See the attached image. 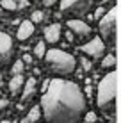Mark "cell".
<instances>
[{
	"label": "cell",
	"instance_id": "obj_1",
	"mask_svg": "<svg viewBox=\"0 0 121 123\" xmlns=\"http://www.w3.org/2000/svg\"><path fill=\"white\" fill-rule=\"evenodd\" d=\"M46 123H80L86 114V95L73 80L52 79L39 100Z\"/></svg>",
	"mask_w": 121,
	"mask_h": 123
},
{
	"label": "cell",
	"instance_id": "obj_13",
	"mask_svg": "<svg viewBox=\"0 0 121 123\" xmlns=\"http://www.w3.org/2000/svg\"><path fill=\"white\" fill-rule=\"evenodd\" d=\"M39 118H41V107L39 105H34V107L27 112V116L22 120V123H36Z\"/></svg>",
	"mask_w": 121,
	"mask_h": 123
},
{
	"label": "cell",
	"instance_id": "obj_2",
	"mask_svg": "<svg viewBox=\"0 0 121 123\" xmlns=\"http://www.w3.org/2000/svg\"><path fill=\"white\" fill-rule=\"evenodd\" d=\"M116 71L110 70V73H105V77L98 82L96 89V105L100 112L105 118H114L116 114Z\"/></svg>",
	"mask_w": 121,
	"mask_h": 123
},
{
	"label": "cell",
	"instance_id": "obj_19",
	"mask_svg": "<svg viewBox=\"0 0 121 123\" xmlns=\"http://www.w3.org/2000/svg\"><path fill=\"white\" fill-rule=\"evenodd\" d=\"M103 14H105V9H103V7H98V9H96V11H94V14H93V18H94V20H96V22H98V20H100V18H102V16H103Z\"/></svg>",
	"mask_w": 121,
	"mask_h": 123
},
{
	"label": "cell",
	"instance_id": "obj_6",
	"mask_svg": "<svg viewBox=\"0 0 121 123\" xmlns=\"http://www.w3.org/2000/svg\"><path fill=\"white\" fill-rule=\"evenodd\" d=\"M12 55H14V43L9 34L0 31V68L9 64Z\"/></svg>",
	"mask_w": 121,
	"mask_h": 123
},
{
	"label": "cell",
	"instance_id": "obj_20",
	"mask_svg": "<svg viewBox=\"0 0 121 123\" xmlns=\"http://www.w3.org/2000/svg\"><path fill=\"white\" fill-rule=\"evenodd\" d=\"M84 118H86L87 123H94V121H96V114H94V112H86Z\"/></svg>",
	"mask_w": 121,
	"mask_h": 123
},
{
	"label": "cell",
	"instance_id": "obj_3",
	"mask_svg": "<svg viewBox=\"0 0 121 123\" xmlns=\"http://www.w3.org/2000/svg\"><path fill=\"white\" fill-rule=\"evenodd\" d=\"M45 62H46L48 70L57 75H69L77 70V59L71 54L64 52L61 48H50L45 54Z\"/></svg>",
	"mask_w": 121,
	"mask_h": 123
},
{
	"label": "cell",
	"instance_id": "obj_24",
	"mask_svg": "<svg viewBox=\"0 0 121 123\" xmlns=\"http://www.w3.org/2000/svg\"><path fill=\"white\" fill-rule=\"evenodd\" d=\"M23 62H25V64H30V62H32V55L25 54V55H23Z\"/></svg>",
	"mask_w": 121,
	"mask_h": 123
},
{
	"label": "cell",
	"instance_id": "obj_8",
	"mask_svg": "<svg viewBox=\"0 0 121 123\" xmlns=\"http://www.w3.org/2000/svg\"><path fill=\"white\" fill-rule=\"evenodd\" d=\"M66 27H68V31L73 32V36L77 37V39H86V37L91 36V27H89V23L82 22V20H77V18L68 20V22H66Z\"/></svg>",
	"mask_w": 121,
	"mask_h": 123
},
{
	"label": "cell",
	"instance_id": "obj_23",
	"mask_svg": "<svg viewBox=\"0 0 121 123\" xmlns=\"http://www.w3.org/2000/svg\"><path fill=\"white\" fill-rule=\"evenodd\" d=\"M7 105H9V100H6V98H2V96H0V111H2V109H6Z\"/></svg>",
	"mask_w": 121,
	"mask_h": 123
},
{
	"label": "cell",
	"instance_id": "obj_16",
	"mask_svg": "<svg viewBox=\"0 0 121 123\" xmlns=\"http://www.w3.org/2000/svg\"><path fill=\"white\" fill-rule=\"evenodd\" d=\"M23 71H25V62H23V59H16L14 64H12V68H11V73H12V75H18V73H23Z\"/></svg>",
	"mask_w": 121,
	"mask_h": 123
},
{
	"label": "cell",
	"instance_id": "obj_27",
	"mask_svg": "<svg viewBox=\"0 0 121 123\" xmlns=\"http://www.w3.org/2000/svg\"><path fill=\"white\" fill-rule=\"evenodd\" d=\"M0 80H2V75H0Z\"/></svg>",
	"mask_w": 121,
	"mask_h": 123
},
{
	"label": "cell",
	"instance_id": "obj_12",
	"mask_svg": "<svg viewBox=\"0 0 121 123\" xmlns=\"http://www.w3.org/2000/svg\"><path fill=\"white\" fill-rule=\"evenodd\" d=\"M25 84V79H23V73H18V75H12L11 80H9V91L11 95H18L20 91H22Z\"/></svg>",
	"mask_w": 121,
	"mask_h": 123
},
{
	"label": "cell",
	"instance_id": "obj_9",
	"mask_svg": "<svg viewBox=\"0 0 121 123\" xmlns=\"http://www.w3.org/2000/svg\"><path fill=\"white\" fill-rule=\"evenodd\" d=\"M34 36V22L32 20H23L18 25V31H16V37L20 41H27L29 37Z\"/></svg>",
	"mask_w": 121,
	"mask_h": 123
},
{
	"label": "cell",
	"instance_id": "obj_10",
	"mask_svg": "<svg viewBox=\"0 0 121 123\" xmlns=\"http://www.w3.org/2000/svg\"><path fill=\"white\" fill-rule=\"evenodd\" d=\"M43 34H45V41H46V43L55 45L57 41L61 39V23H50V25H46L45 31H43Z\"/></svg>",
	"mask_w": 121,
	"mask_h": 123
},
{
	"label": "cell",
	"instance_id": "obj_5",
	"mask_svg": "<svg viewBox=\"0 0 121 123\" xmlns=\"http://www.w3.org/2000/svg\"><path fill=\"white\" fill-rule=\"evenodd\" d=\"M105 41L102 39V37H91L89 41H86L84 45L78 46V50H80L82 54H86L87 57H93V59H100L105 55Z\"/></svg>",
	"mask_w": 121,
	"mask_h": 123
},
{
	"label": "cell",
	"instance_id": "obj_25",
	"mask_svg": "<svg viewBox=\"0 0 121 123\" xmlns=\"http://www.w3.org/2000/svg\"><path fill=\"white\" fill-rule=\"evenodd\" d=\"M0 123H11L9 120H4V121H0Z\"/></svg>",
	"mask_w": 121,
	"mask_h": 123
},
{
	"label": "cell",
	"instance_id": "obj_11",
	"mask_svg": "<svg viewBox=\"0 0 121 123\" xmlns=\"http://www.w3.org/2000/svg\"><path fill=\"white\" fill-rule=\"evenodd\" d=\"M36 86H37V82H36L34 77L25 80V84L22 87V102H23V104H27V100H30V96L36 93Z\"/></svg>",
	"mask_w": 121,
	"mask_h": 123
},
{
	"label": "cell",
	"instance_id": "obj_18",
	"mask_svg": "<svg viewBox=\"0 0 121 123\" xmlns=\"http://www.w3.org/2000/svg\"><path fill=\"white\" fill-rule=\"evenodd\" d=\"M30 20L34 23H41L45 20V12L43 11H34V12H32V16H30Z\"/></svg>",
	"mask_w": 121,
	"mask_h": 123
},
{
	"label": "cell",
	"instance_id": "obj_7",
	"mask_svg": "<svg viewBox=\"0 0 121 123\" xmlns=\"http://www.w3.org/2000/svg\"><path fill=\"white\" fill-rule=\"evenodd\" d=\"M59 7L62 12L84 14L91 7V0H59Z\"/></svg>",
	"mask_w": 121,
	"mask_h": 123
},
{
	"label": "cell",
	"instance_id": "obj_17",
	"mask_svg": "<svg viewBox=\"0 0 121 123\" xmlns=\"http://www.w3.org/2000/svg\"><path fill=\"white\" fill-rule=\"evenodd\" d=\"M0 7L6 11H16L18 9V2L16 0H2L0 2Z\"/></svg>",
	"mask_w": 121,
	"mask_h": 123
},
{
	"label": "cell",
	"instance_id": "obj_22",
	"mask_svg": "<svg viewBox=\"0 0 121 123\" xmlns=\"http://www.w3.org/2000/svg\"><path fill=\"white\" fill-rule=\"evenodd\" d=\"M82 68H84V71H89L91 70V62L87 61V59H82Z\"/></svg>",
	"mask_w": 121,
	"mask_h": 123
},
{
	"label": "cell",
	"instance_id": "obj_4",
	"mask_svg": "<svg viewBox=\"0 0 121 123\" xmlns=\"http://www.w3.org/2000/svg\"><path fill=\"white\" fill-rule=\"evenodd\" d=\"M98 29L102 32V39L105 45H114L116 39V7L105 11V14L98 20Z\"/></svg>",
	"mask_w": 121,
	"mask_h": 123
},
{
	"label": "cell",
	"instance_id": "obj_26",
	"mask_svg": "<svg viewBox=\"0 0 121 123\" xmlns=\"http://www.w3.org/2000/svg\"><path fill=\"white\" fill-rule=\"evenodd\" d=\"M0 96H2V89H0Z\"/></svg>",
	"mask_w": 121,
	"mask_h": 123
},
{
	"label": "cell",
	"instance_id": "obj_21",
	"mask_svg": "<svg viewBox=\"0 0 121 123\" xmlns=\"http://www.w3.org/2000/svg\"><path fill=\"white\" fill-rule=\"evenodd\" d=\"M45 7H53L55 4H59V0H41Z\"/></svg>",
	"mask_w": 121,
	"mask_h": 123
},
{
	"label": "cell",
	"instance_id": "obj_15",
	"mask_svg": "<svg viewBox=\"0 0 121 123\" xmlns=\"http://www.w3.org/2000/svg\"><path fill=\"white\" fill-rule=\"evenodd\" d=\"M45 54H46V45H45V41H37L34 45V57L43 59Z\"/></svg>",
	"mask_w": 121,
	"mask_h": 123
},
{
	"label": "cell",
	"instance_id": "obj_14",
	"mask_svg": "<svg viewBox=\"0 0 121 123\" xmlns=\"http://www.w3.org/2000/svg\"><path fill=\"white\" fill-rule=\"evenodd\" d=\"M114 66H116V55L114 54L103 55V59H102V68L103 70H114Z\"/></svg>",
	"mask_w": 121,
	"mask_h": 123
}]
</instances>
